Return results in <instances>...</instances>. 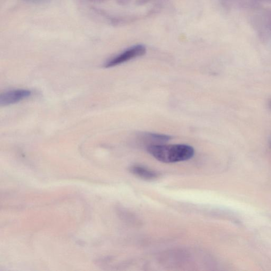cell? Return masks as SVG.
<instances>
[{
  "instance_id": "cell-5",
  "label": "cell",
  "mask_w": 271,
  "mask_h": 271,
  "mask_svg": "<svg viewBox=\"0 0 271 271\" xmlns=\"http://www.w3.org/2000/svg\"><path fill=\"white\" fill-rule=\"evenodd\" d=\"M131 171L134 175L142 179L152 180L157 178L158 175L154 171L140 166H134L131 167Z\"/></svg>"
},
{
  "instance_id": "cell-10",
  "label": "cell",
  "mask_w": 271,
  "mask_h": 271,
  "mask_svg": "<svg viewBox=\"0 0 271 271\" xmlns=\"http://www.w3.org/2000/svg\"><path fill=\"white\" fill-rule=\"evenodd\" d=\"M270 107H271V102H270Z\"/></svg>"
},
{
  "instance_id": "cell-7",
  "label": "cell",
  "mask_w": 271,
  "mask_h": 271,
  "mask_svg": "<svg viewBox=\"0 0 271 271\" xmlns=\"http://www.w3.org/2000/svg\"><path fill=\"white\" fill-rule=\"evenodd\" d=\"M118 3L121 5H126L130 3L133 0H117Z\"/></svg>"
},
{
  "instance_id": "cell-1",
  "label": "cell",
  "mask_w": 271,
  "mask_h": 271,
  "mask_svg": "<svg viewBox=\"0 0 271 271\" xmlns=\"http://www.w3.org/2000/svg\"><path fill=\"white\" fill-rule=\"evenodd\" d=\"M147 150L157 160L165 163L186 161L195 155L194 148L185 144L153 145L147 147Z\"/></svg>"
},
{
  "instance_id": "cell-3",
  "label": "cell",
  "mask_w": 271,
  "mask_h": 271,
  "mask_svg": "<svg viewBox=\"0 0 271 271\" xmlns=\"http://www.w3.org/2000/svg\"><path fill=\"white\" fill-rule=\"evenodd\" d=\"M31 92L25 89H18L4 92L0 95V105L7 106L15 104L30 97Z\"/></svg>"
},
{
  "instance_id": "cell-9",
  "label": "cell",
  "mask_w": 271,
  "mask_h": 271,
  "mask_svg": "<svg viewBox=\"0 0 271 271\" xmlns=\"http://www.w3.org/2000/svg\"><path fill=\"white\" fill-rule=\"evenodd\" d=\"M270 146L271 148V138H270Z\"/></svg>"
},
{
  "instance_id": "cell-8",
  "label": "cell",
  "mask_w": 271,
  "mask_h": 271,
  "mask_svg": "<svg viewBox=\"0 0 271 271\" xmlns=\"http://www.w3.org/2000/svg\"><path fill=\"white\" fill-rule=\"evenodd\" d=\"M87 1L94 3H100L105 1L106 0H87Z\"/></svg>"
},
{
  "instance_id": "cell-2",
  "label": "cell",
  "mask_w": 271,
  "mask_h": 271,
  "mask_svg": "<svg viewBox=\"0 0 271 271\" xmlns=\"http://www.w3.org/2000/svg\"><path fill=\"white\" fill-rule=\"evenodd\" d=\"M146 53V47L139 44L133 46L106 63V68H113L135 59L142 57Z\"/></svg>"
},
{
  "instance_id": "cell-4",
  "label": "cell",
  "mask_w": 271,
  "mask_h": 271,
  "mask_svg": "<svg viewBox=\"0 0 271 271\" xmlns=\"http://www.w3.org/2000/svg\"><path fill=\"white\" fill-rule=\"evenodd\" d=\"M138 139L141 142L148 144V147L150 145L163 144L171 140V137L165 134L146 133L140 134Z\"/></svg>"
},
{
  "instance_id": "cell-6",
  "label": "cell",
  "mask_w": 271,
  "mask_h": 271,
  "mask_svg": "<svg viewBox=\"0 0 271 271\" xmlns=\"http://www.w3.org/2000/svg\"><path fill=\"white\" fill-rule=\"evenodd\" d=\"M21 1L31 4H44L51 2L52 0H21Z\"/></svg>"
}]
</instances>
